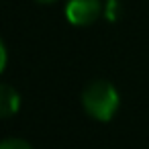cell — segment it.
<instances>
[{"instance_id": "cell-1", "label": "cell", "mask_w": 149, "mask_h": 149, "mask_svg": "<svg viewBox=\"0 0 149 149\" xmlns=\"http://www.w3.org/2000/svg\"><path fill=\"white\" fill-rule=\"evenodd\" d=\"M82 104L86 112L96 120H108L118 108V92L106 80H96L86 86L82 94Z\"/></svg>"}, {"instance_id": "cell-2", "label": "cell", "mask_w": 149, "mask_h": 149, "mask_svg": "<svg viewBox=\"0 0 149 149\" xmlns=\"http://www.w3.org/2000/svg\"><path fill=\"white\" fill-rule=\"evenodd\" d=\"M104 6L100 4V0H68L65 4V17L72 25L86 27L92 25L100 15Z\"/></svg>"}, {"instance_id": "cell-3", "label": "cell", "mask_w": 149, "mask_h": 149, "mask_svg": "<svg viewBox=\"0 0 149 149\" xmlns=\"http://www.w3.org/2000/svg\"><path fill=\"white\" fill-rule=\"evenodd\" d=\"M21 106V98L19 94L10 88V86H4L0 84V118H8L13 116Z\"/></svg>"}, {"instance_id": "cell-4", "label": "cell", "mask_w": 149, "mask_h": 149, "mask_svg": "<svg viewBox=\"0 0 149 149\" xmlns=\"http://www.w3.org/2000/svg\"><path fill=\"white\" fill-rule=\"evenodd\" d=\"M0 149H33V147H31V143H27L25 139L10 137V139L0 141Z\"/></svg>"}, {"instance_id": "cell-5", "label": "cell", "mask_w": 149, "mask_h": 149, "mask_svg": "<svg viewBox=\"0 0 149 149\" xmlns=\"http://www.w3.org/2000/svg\"><path fill=\"white\" fill-rule=\"evenodd\" d=\"M120 15V4H118V0H108L106 6H104V17L108 21H116Z\"/></svg>"}, {"instance_id": "cell-6", "label": "cell", "mask_w": 149, "mask_h": 149, "mask_svg": "<svg viewBox=\"0 0 149 149\" xmlns=\"http://www.w3.org/2000/svg\"><path fill=\"white\" fill-rule=\"evenodd\" d=\"M4 65H6V47H4L2 41H0V72L4 70Z\"/></svg>"}, {"instance_id": "cell-7", "label": "cell", "mask_w": 149, "mask_h": 149, "mask_svg": "<svg viewBox=\"0 0 149 149\" xmlns=\"http://www.w3.org/2000/svg\"><path fill=\"white\" fill-rule=\"evenodd\" d=\"M37 2H53V0H37Z\"/></svg>"}]
</instances>
